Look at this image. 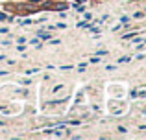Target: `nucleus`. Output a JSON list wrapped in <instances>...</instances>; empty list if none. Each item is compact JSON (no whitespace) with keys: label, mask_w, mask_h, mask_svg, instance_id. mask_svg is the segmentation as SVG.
Returning <instances> with one entry per match:
<instances>
[{"label":"nucleus","mask_w":146,"mask_h":140,"mask_svg":"<svg viewBox=\"0 0 146 140\" xmlns=\"http://www.w3.org/2000/svg\"><path fill=\"white\" fill-rule=\"evenodd\" d=\"M30 2H41V0H30Z\"/></svg>","instance_id":"nucleus-4"},{"label":"nucleus","mask_w":146,"mask_h":140,"mask_svg":"<svg viewBox=\"0 0 146 140\" xmlns=\"http://www.w3.org/2000/svg\"><path fill=\"white\" fill-rule=\"evenodd\" d=\"M118 133L124 135V133H128V131H126V127H122V126H120V127H118Z\"/></svg>","instance_id":"nucleus-3"},{"label":"nucleus","mask_w":146,"mask_h":140,"mask_svg":"<svg viewBox=\"0 0 146 140\" xmlns=\"http://www.w3.org/2000/svg\"><path fill=\"white\" fill-rule=\"evenodd\" d=\"M78 26H80V28H83V30H89V28H91V24H89V22H80Z\"/></svg>","instance_id":"nucleus-1"},{"label":"nucleus","mask_w":146,"mask_h":140,"mask_svg":"<svg viewBox=\"0 0 146 140\" xmlns=\"http://www.w3.org/2000/svg\"><path fill=\"white\" fill-rule=\"evenodd\" d=\"M135 35H137L135 32H131V33H126V35H124V39H133V37H135Z\"/></svg>","instance_id":"nucleus-2"}]
</instances>
